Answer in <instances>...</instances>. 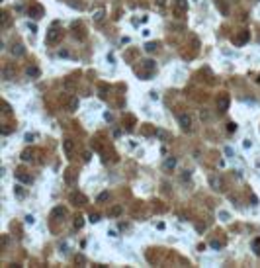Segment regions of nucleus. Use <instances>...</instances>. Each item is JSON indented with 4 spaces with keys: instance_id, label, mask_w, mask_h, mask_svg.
Returning a JSON list of instances; mask_svg holds the SVG:
<instances>
[{
    "instance_id": "f257e3e1",
    "label": "nucleus",
    "mask_w": 260,
    "mask_h": 268,
    "mask_svg": "<svg viewBox=\"0 0 260 268\" xmlns=\"http://www.w3.org/2000/svg\"><path fill=\"white\" fill-rule=\"evenodd\" d=\"M61 35H63V31H61V30L51 27V30L47 31V37H45V41H47V43H57V41L61 39Z\"/></svg>"
},
{
    "instance_id": "f03ea898",
    "label": "nucleus",
    "mask_w": 260,
    "mask_h": 268,
    "mask_svg": "<svg viewBox=\"0 0 260 268\" xmlns=\"http://www.w3.org/2000/svg\"><path fill=\"white\" fill-rule=\"evenodd\" d=\"M172 4H174V8H176L178 14H184V12L188 10V0H172Z\"/></svg>"
},
{
    "instance_id": "7ed1b4c3",
    "label": "nucleus",
    "mask_w": 260,
    "mask_h": 268,
    "mask_svg": "<svg viewBox=\"0 0 260 268\" xmlns=\"http://www.w3.org/2000/svg\"><path fill=\"white\" fill-rule=\"evenodd\" d=\"M217 108H219V112H227V110H229V96L223 94L219 100H217Z\"/></svg>"
},
{
    "instance_id": "20e7f679",
    "label": "nucleus",
    "mask_w": 260,
    "mask_h": 268,
    "mask_svg": "<svg viewBox=\"0 0 260 268\" xmlns=\"http://www.w3.org/2000/svg\"><path fill=\"white\" fill-rule=\"evenodd\" d=\"M178 119H180V125H182V129H186V131H188L190 127H192V119H190V115L182 114V115H180Z\"/></svg>"
},
{
    "instance_id": "39448f33",
    "label": "nucleus",
    "mask_w": 260,
    "mask_h": 268,
    "mask_svg": "<svg viewBox=\"0 0 260 268\" xmlns=\"http://www.w3.org/2000/svg\"><path fill=\"white\" fill-rule=\"evenodd\" d=\"M71 202H72L74 205H82L86 200H84V196H82V194H76V192H74V194H71Z\"/></svg>"
},
{
    "instance_id": "423d86ee",
    "label": "nucleus",
    "mask_w": 260,
    "mask_h": 268,
    "mask_svg": "<svg viewBox=\"0 0 260 268\" xmlns=\"http://www.w3.org/2000/svg\"><path fill=\"white\" fill-rule=\"evenodd\" d=\"M63 149H65V153H67V155H71L72 153V141H65L63 143Z\"/></svg>"
},
{
    "instance_id": "0eeeda50",
    "label": "nucleus",
    "mask_w": 260,
    "mask_h": 268,
    "mask_svg": "<svg viewBox=\"0 0 260 268\" xmlns=\"http://www.w3.org/2000/svg\"><path fill=\"white\" fill-rule=\"evenodd\" d=\"M119 213H121V205H114V208L110 209V215H111V217L119 215Z\"/></svg>"
},
{
    "instance_id": "6e6552de",
    "label": "nucleus",
    "mask_w": 260,
    "mask_h": 268,
    "mask_svg": "<svg viewBox=\"0 0 260 268\" xmlns=\"http://www.w3.org/2000/svg\"><path fill=\"white\" fill-rule=\"evenodd\" d=\"M76 108H78V100H76V98H72V100L69 102V110H71V112H76Z\"/></svg>"
},
{
    "instance_id": "1a4fd4ad",
    "label": "nucleus",
    "mask_w": 260,
    "mask_h": 268,
    "mask_svg": "<svg viewBox=\"0 0 260 268\" xmlns=\"http://www.w3.org/2000/svg\"><path fill=\"white\" fill-rule=\"evenodd\" d=\"M176 166V160L174 159H168L166 163H164V168H166V170H170V168H174Z\"/></svg>"
},
{
    "instance_id": "9d476101",
    "label": "nucleus",
    "mask_w": 260,
    "mask_h": 268,
    "mask_svg": "<svg viewBox=\"0 0 260 268\" xmlns=\"http://www.w3.org/2000/svg\"><path fill=\"white\" fill-rule=\"evenodd\" d=\"M27 75H30V76H39V69H37V67H30V69H27Z\"/></svg>"
},
{
    "instance_id": "9b49d317",
    "label": "nucleus",
    "mask_w": 260,
    "mask_h": 268,
    "mask_svg": "<svg viewBox=\"0 0 260 268\" xmlns=\"http://www.w3.org/2000/svg\"><path fill=\"white\" fill-rule=\"evenodd\" d=\"M145 49H147V51H149V53H152V51H156V43H147V45H145Z\"/></svg>"
},
{
    "instance_id": "f8f14e48",
    "label": "nucleus",
    "mask_w": 260,
    "mask_h": 268,
    "mask_svg": "<svg viewBox=\"0 0 260 268\" xmlns=\"http://www.w3.org/2000/svg\"><path fill=\"white\" fill-rule=\"evenodd\" d=\"M12 53H14V55H22V53H24V49L20 47V45H14V49H12Z\"/></svg>"
},
{
    "instance_id": "ddd939ff",
    "label": "nucleus",
    "mask_w": 260,
    "mask_h": 268,
    "mask_svg": "<svg viewBox=\"0 0 260 268\" xmlns=\"http://www.w3.org/2000/svg\"><path fill=\"white\" fill-rule=\"evenodd\" d=\"M246 39H249V34H246V31H245V34H241V37L237 39V43H245Z\"/></svg>"
},
{
    "instance_id": "4468645a",
    "label": "nucleus",
    "mask_w": 260,
    "mask_h": 268,
    "mask_svg": "<svg viewBox=\"0 0 260 268\" xmlns=\"http://www.w3.org/2000/svg\"><path fill=\"white\" fill-rule=\"evenodd\" d=\"M16 196H18V198H24V190H22V186H16Z\"/></svg>"
},
{
    "instance_id": "2eb2a0df",
    "label": "nucleus",
    "mask_w": 260,
    "mask_h": 268,
    "mask_svg": "<svg viewBox=\"0 0 260 268\" xmlns=\"http://www.w3.org/2000/svg\"><path fill=\"white\" fill-rule=\"evenodd\" d=\"M8 24H10V18H8V14H4V18H2V26H4V27H8Z\"/></svg>"
},
{
    "instance_id": "dca6fc26",
    "label": "nucleus",
    "mask_w": 260,
    "mask_h": 268,
    "mask_svg": "<svg viewBox=\"0 0 260 268\" xmlns=\"http://www.w3.org/2000/svg\"><path fill=\"white\" fill-rule=\"evenodd\" d=\"M145 69H147V71H152V69H155L152 61H145Z\"/></svg>"
},
{
    "instance_id": "f3484780",
    "label": "nucleus",
    "mask_w": 260,
    "mask_h": 268,
    "mask_svg": "<svg viewBox=\"0 0 260 268\" xmlns=\"http://www.w3.org/2000/svg\"><path fill=\"white\" fill-rule=\"evenodd\" d=\"M108 196H110V194H108V192H104V194H100V196H98V202H104V200H108Z\"/></svg>"
},
{
    "instance_id": "a211bd4d",
    "label": "nucleus",
    "mask_w": 260,
    "mask_h": 268,
    "mask_svg": "<svg viewBox=\"0 0 260 268\" xmlns=\"http://www.w3.org/2000/svg\"><path fill=\"white\" fill-rule=\"evenodd\" d=\"M74 227H76V229L82 227V217H76V221H74Z\"/></svg>"
},
{
    "instance_id": "6ab92c4d",
    "label": "nucleus",
    "mask_w": 260,
    "mask_h": 268,
    "mask_svg": "<svg viewBox=\"0 0 260 268\" xmlns=\"http://www.w3.org/2000/svg\"><path fill=\"white\" fill-rule=\"evenodd\" d=\"M219 217H221L223 221H229V213H227V211H221V213H219Z\"/></svg>"
},
{
    "instance_id": "aec40b11",
    "label": "nucleus",
    "mask_w": 260,
    "mask_h": 268,
    "mask_svg": "<svg viewBox=\"0 0 260 268\" xmlns=\"http://www.w3.org/2000/svg\"><path fill=\"white\" fill-rule=\"evenodd\" d=\"M98 219H100V215H98V213H92V215H90V221H92V223H96Z\"/></svg>"
},
{
    "instance_id": "412c9836",
    "label": "nucleus",
    "mask_w": 260,
    "mask_h": 268,
    "mask_svg": "<svg viewBox=\"0 0 260 268\" xmlns=\"http://www.w3.org/2000/svg\"><path fill=\"white\" fill-rule=\"evenodd\" d=\"M22 159H24V160H30V159H31V153H30V151H26V153L22 155Z\"/></svg>"
},
{
    "instance_id": "4be33fe9",
    "label": "nucleus",
    "mask_w": 260,
    "mask_h": 268,
    "mask_svg": "<svg viewBox=\"0 0 260 268\" xmlns=\"http://www.w3.org/2000/svg\"><path fill=\"white\" fill-rule=\"evenodd\" d=\"M227 129H229V131H235V129H237V125H235V123H229V127H227Z\"/></svg>"
},
{
    "instance_id": "5701e85b",
    "label": "nucleus",
    "mask_w": 260,
    "mask_h": 268,
    "mask_svg": "<svg viewBox=\"0 0 260 268\" xmlns=\"http://www.w3.org/2000/svg\"><path fill=\"white\" fill-rule=\"evenodd\" d=\"M201 119H209V114L207 112H201Z\"/></svg>"
}]
</instances>
